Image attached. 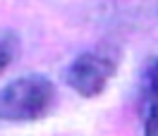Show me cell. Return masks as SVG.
I'll list each match as a JSON object with an SVG mask.
<instances>
[{"mask_svg":"<svg viewBox=\"0 0 158 136\" xmlns=\"http://www.w3.org/2000/svg\"><path fill=\"white\" fill-rule=\"evenodd\" d=\"M120 53L115 48L84 50L72 60L65 69L67 86L81 98H98L106 93L110 79L118 74Z\"/></svg>","mask_w":158,"mask_h":136,"instance_id":"obj_2","label":"cell"},{"mask_svg":"<svg viewBox=\"0 0 158 136\" xmlns=\"http://www.w3.org/2000/svg\"><path fill=\"white\" fill-rule=\"evenodd\" d=\"M146 93L151 103H158V60H153L146 69Z\"/></svg>","mask_w":158,"mask_h":136,"instance_id":"obj_4","label":"cell"},{"mask_svg":"<svg viewBox=\"0 0 158 136\" xmlns=\"http://www.w3.org/2000/svg\"><path fill=\"white\" fill-rule=\"evenodd\" d=\"M19 55V41L12 31H0V74Z\"/></svg>","mask_w":158,"mask_h":136,"instance_id":"obj_3","label":"cell"},{"mask_svg":"<svg viewBox=\"0 0 158 136\" xmlns=\"http://www.w3.org/2000/svg\"><path fill=\"white\" fill-rule=\"evenodd\" d=\"M144 136H158V103H151L144 119Z\"/></svg>","mask_w":158,"mask_h":136,"instance_id":"obj_5","label":"cell"},{"mask_svg":"<svg viewBox=\"0 0 158 136\" xmlns=\"http://www.w3.org/2000/svg\"><path fill=\"white\" fill-rule=\"evenodd\" d=\"M58 105V88L43 74H22L0 88V122L24 124L48 117Z\"/></svg>","mask_w":158,"mask_h":136,"instance_id":"obj_1","label":"cell"}]
</instances>
